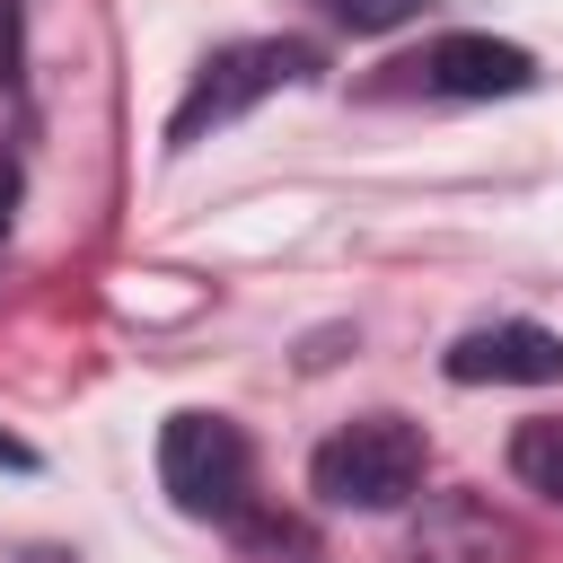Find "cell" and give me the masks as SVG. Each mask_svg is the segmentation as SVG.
<instances>
[{
	"label": "cell",
	"instance_id": "1",
	"mask_svg": "<svg viewBox=\"0 0 563 563\" xmlns=\"http://www.w3.org/2000/svg\"><path fill=\"white\" fill-rule=\"evenodd\" d=\"M422 466H431V449L405 413H361L334 440H317L308 484L325 510H405L422 493Z\"/></svg>",
	"mask_w": 563,
	"mask_h": 563
},
{
	"label": "cell",
	"instance_id": "2",
	"mask_svg": "<svg viewBox=\"0 0 563 563\" xmlns=\"http://www.w3.org/2000/svg\"><path fill=\"white\" fill-rule=\"evenodd\" d=\"M299 79H317V53H308V44H290V35L220 44V53L194 70V88L176 97V114H167V150H194V141L229 132L238 114H255L264 97H282V88H299Z\"/></svg>",
	"mask_w": 563,
	"mask_h": 563
},
{
	"label": "cell",
	"instance_id": "3",
	"mask_svg": "<svg viewBox=\"0 0 563 563\" xmlns=\"http://www.w3.org/2000/svg\"><path fill=\"white\" fill-rule=\"evenodd\" d=\"M158 484H167V501L185 519H229L246 501V431L229 413H167Z\"/></svg>",
	"mask_w": 563,
	"mask_h": 563
},
{
	"label": "cell",
	"instance_id": "4",
	"mask_svg": "<svg viewBox=\"0 0 563 563\" xmlns=\"http://www.w3.org/2000/svg\"><path fill=\"white\" fill-rule=\"evenodd\" d=\"M413 563H528V537L484 493H431L413 510Z\"/></svg>",
	"mask_w": 563,
	"mask_h": 563
},
{
	"label": "cell",
	"instance_id": "5",
	"mask_svg": "<svg viewBox=\"0 0 563 563\" xmlns=\"http://www.w3.org/2000/svg\"><path fill=\"white\" fill-rule=\"evenodd\" d=\"M449 378L457 387H554L563 378V334L510 317V325H475L449 343Z\"/></svg>",
	"mask_w": 563,
	"mask_h": 563
},
{
	"label": "cell",
	"instance_id": "6",
	"mask_svg": "<svg viewBox=\"0 0 563 563\" xmlns=\"http://www.w3.org/2000/svg\"><path fill=\"white\" fill-rule=\"evenodd\" d=\"M413 70L431 97H528L537 88V53L501 44V35H440Z\"/></svg>",
	"mask_w": 563,
	"mask_h": 563
},
{
	"label": "cell",
	"instance_id": "7",
	"mask_svg": "<svg viewBox=\"0 0 563 563\" xmlns=\"http://www.w3.org/2000/svg\"><path fill=\"white\" fill-rule=\"evenodd\" d=\"M510 475H519L528 493L563 501V413H545V422H519V431H510Z\"/></svg>",
	"mask_w": 563,
	"mask_h": 563
},
{
	"label": "cell",
	"instance_id": "8",
	"mask_svg": "<svg viewBox=\"0 0 563 563\" xmlns=\"http://www.w3.org/2000/svg\"><path fill=\"white\" fill-rule=\"evenodd\" d=\"M325 9H334V18L352 26V35H387V26H405V18L422 9V0H325Z\"/></svg>",
	"mask_w": 563,
	"mask_h": 563
},
{
	"label": "cell",
	"instance_id": "9",
	"mask_svg": "<svg viewBox=\"0 0 563 563\" xmlns=\"http://www.w3.org/2000/svg\"><path fill=\"white\" fill-rule=\"evenodd\" d=\"M9 202H18V167H9V158H0V229H9V220H18V211H9Z\"/></svg>",
	"mask_w": 563,
	"mask_h": 563
},
{
	"label": "cell",
	"instance_id": "10",
	"mask_svg": "<svg viewBox=\"0 0 563 563\" xmlns=\"http://www.w3.org/2000/svg\"><path fill=\"white\" fill-rule=\"evenodd\" d=\"M0 466H35V449L26 440H0Z\"/></svg>",
	"mask_w": 563,
	"mask_h": 563
}]
</instances>
